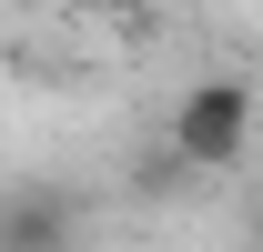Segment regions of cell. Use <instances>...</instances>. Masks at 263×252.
I'll return each instance as SVG.
<instances>
[{"label": "cell", "mask_w": 263, "mask_h": 252, "mask_svg": "<svg viewBox=\"0 0 263 252\" xmlns=\"http://www.w3.org/2000/svg\"><path fill=\"white\" fill-rule=\"evenodd\" d=\"M243 141H253V81L213 71V81H193V91L172 101V161L182 172H233Z\"/></svg>", "instance_id": "1"}, {"label": "cell", "mask_w": 263, "mask_h": 252, "mask_svg": "<svg viewBox=\"0 0 263 252\" xmlns=\"http://www.w3.org/2000/svg\"><path fill=\"white\" fill-rule=\"evenodd\" d=\"M0 252H81V202L51 182H10L0 202Z\"/></svg>", "instance_id": "2"}, {"label": "cell", "mask_w": 263, "mask_h": 252, "mask_svg": "<svg viewBox=\"0 0 263 252\" xmlns=\"http://www.w3.org/2000/svg\"><path fill=\"white\" fill-rule=\"evenodd\" d=\"M253 242H263V212H253Z\"/></svg>", "instance_id": "3"}]
</instances>
